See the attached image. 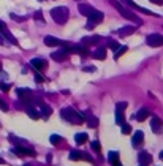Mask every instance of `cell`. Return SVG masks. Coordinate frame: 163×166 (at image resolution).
Masks as SVG:
<instances>
[{"mask_svg":"<svg viewBox=\"0 0 163 166\" xmlns=\"http://www.w3.org/2000/svg\"><path fill=\"white\" fill-rule=\"evenodd\" d=\"M108 48H111L113 51H116L117 48H119V44H117L116 41H113V40H109V41H108Z\"/></svg>","mask_w":163,"mask_h":166,"instance_id":"obj_33","label":"cell"},{"mask_svg":"<svg viewBox=\"0 0 163 166\" xmlns=\"http://www.w3.org/2000/svg\"><path fill=\"white\" fill-rule=\"evenodd\" d=\"M147 116H149V111L146 108H143V109H139L138 113L133 116V119H135V120H138V122H144L147 119Z\"/></svg>","mask_w":163,"mask_h":166,"instance_id":"obj_16","label":"cell"},{"mask_svg":"<svg viewBox=\"0 0 163 166\" xmlns=\"http://www.w3.org/2000/svg\"><path fill=\"white\" fill-rule=\"evenodd\" d=\"M78 2H79V0H78Z\"/></svg>","mask_w":163,"mask_h":166,"instance_id":"obj_46","label":"cell"},{"mask_svg":"<svg viewBox=\"0 0 163 166\" xmlns=\"http://www.w3.org/2000/svg\"><path fill=\"white\" fill-rule=\"evenodd\" d=\"M0 109H2V111H8V106L5 105L3 100H0Z\"/></svg>","mask_w":163,"mask_h":166,"instance_id":"obj_36","label":"cell"},{"mask_svg":"<svg viewBox=\"0 0 163 166\" xmlns=\"http://www.w3.org/2000/svg\"><path fill=\"white\" fill-rule=\"evenodd\" d=\"M51 114H52V109H51L49 106H46V105H41V116H43L44 119H48Z\"/></svg>","mask_w":163,"mask_h":166,"instance_id":"obj_26","label":"cell"},{"mask_svg":"<svg viewBox=\"0 0 163 166\" xmlns=\"http://www.w3.org/2000/svg\"><path fill=\"white\" fill-rule=\"evenodd\" d=\"M92 57L97 59V60H105V59H106V49H105V48H98V49H95L94 54H92Z\"/></svg>","mask_w":163,"mask_h":166,"instance_id":"obj_19","label":"cell"},{"mask_svg":"<svg viewBox=\"0 0 163 166\" xmlns=\"http://www.w3.org/2000/svg\"><path fill=\"white\" fill-rule=\"evenodd\" d=\"M87 19H89V22H87V25H86V27H87L89 30H92L97 24L103 22V19H105V14H103L102 11H98V10H94L92 13H90V14L87 16Z\"/></svg>","mask_w":163,"mask_h":166,"instance_id":"obj_4","label":"cell"},{"mask_svg":"<svg viewBox=\"0 0 163 166\" xmlns=\"http://www.w3.org/2000/svg\"><path fill=\"white\" fill-rule=\"evenodd\" d=\"M68 158L70 160H73V161H78V160H87L90 163H94V158L90 155H87L86 152H81V150H71L70 155H68Z\"/></svg>","mask_w":163,"mask_h":166,"instance_id":"obj_7","label":"cell"},{"mask_svg":"<svg viewBox=\"0 0 163 166\" xmlns=\"http://www.w3.org/2000/svg\"><path fill=\"white\" fill-rule=\"evenodd\" d=\"M35 78H37V81H38V82H43V81H44V78L40 75V73H35Z\"/></svg>","mask_w":163,"mask_h":166,"instance_id":"obj_37","label":"cell"},{"mask_svg":"<svg viewBox=\"0 0 163 166\" xmlns=\"http://www.w3.org/2000/svg\"><path fill=\"white\" fill-rule=\"evenodd\" d=\"M139 166H146V164H139Z\"/></svg>","mask_w":163,"mask_h":166,"instance_id":"obj_44","label":"cell"},{"mask_svg":"<svg viewBox=\"0 0 163 166\" xmlns=\"http://www.w3.org/2000/svg\"><path fill=\"white\" fill-rule=\"evenodd\" d=\"M40 2H44V0H40Z\"/></svg>","mask_w":163,"mask_h":166,"instance_id":"obj_45","label":"cell"},{"mask_svg":"<svg viewBox=\"0 0 163 166\" xmlns=\"http://www.w3.org/2000/svg\"><path fill=\"white\" fill-rule=\"evenodd\" d=\"M33 19H37V21H40V22H44V17H43V13L41 11H37L33 14Z\"/></svg>","mask_w":163,"mask_h":166,"instance_id":"obj_32","label":"cell"},{"mask_svg":"<svg viewBox=\"0 0 163 166\" xmlns=\"http://www.w3.org/2000/svg\"><path fill=\"white\" fill-rule=\"evenodd\" d=\"M51 16H52V19L56 21L57 24H65L68 21V8L67 6H56V8H52L51 10Z\"/></svg>","mask_w":163,"mask_h":166,"instance_id":"obj_3","label":"cell"},{"mask_svg":"<svg viewBox=\"0 0 163 166\" xmlns=\"http://www.w3.org/2000/svg\"><path fill=\"white\" fill-rule=\"evenodd\" d=\"M143 141H144V133L141 130H138L132 138V144H133V147H139L143 144Z\"/></svg>","mask_w":163,"mask_h":166,"instance_id":"obj_11","label":"cell"},{"mask_svg":"<svg viewBox=\"0 0 163 166\" xmlns=\"http://www.w3.org/2000/svg\"><path fill=\"white\" fill-rule=\"evenodd\" d=\"M65 49L68 54H79V55H86L87 54V46L86 44H73V46H65Z\"/></svg>","mask_w":163,"mask_h":166,"instance_id":"obj_6","label":"cell"},{"mask_svg":"<svg viewBox=\"0 0 163 166\" xmlns=\"http://www.w3.org/2000/svg\"><path fill=\"white\" fill-rule=\"evenodd\" d=\"M127 51H128V48H127V46H125V44H124V46H119V48H117V49H116V52H114V59L117 60V59H119V57H120V55H124V54H125Z\"/></svg>","mask_w":163,"mask_h":166,"instance_id":"obj_25","label":"cell"},{"mask_svg":"<svg viewBox=\"0 0 163 166\" xmlns=\"http://www.w3.org/2000/svg\"><path fill=\"white\" fill-rule=\"evenodd\" d=\"M150 127H152V131H154V133H160V131H161V127H163L161 119L152 117V119H150Z\"/></svg>","mask_w":163,"mask_h":166,"instance_id":"obj_10","label":"cell"},{"mask_svg":"<svg viewBox=\"0 0 163 166\" xmlns=\"http://www.w3.org/2000/svg\"><path fill=\"white\" fill-rule=\"evenodd\" d=\"M16 155L19 157H24V155H29V157H37V153H35V150L32 149H25V147H16V149L13 150Z\"/></svg>","mask_w":163,"mask_h":166,"instance_id":"obj_12","label":"cell"},{"mask_svg":"<svg viewBox=\"0 0 163 166\" xmlns=\"http://www.w3.org/2000/svg\"><path fill=\"white\" fill-rule=\"evenodd\" d=\"M135 30H136V27H133V25H125V27H122V29L117 32V33H119L120 36H128V35H133Z\"/></svg>","mask_w":163,"mask_h":166,"instance_id":"obj_18","label":"cell"},{"mask_svg":"<svg viewBox=\"0 0 163 166\" xmlns=\"http://www.w3.org/2000/svg\"><path fill=\"white\" fill-rule=\"evenodd\" d=\"M49 139H51V144H52V146H59V144L62 142V138H60L59 135H52Z\"/></svg>","mask_w":163,"mask_h":166,"instance_id":"obj_28","label":"cell"},{"mask_svg":"<svg viewBox=\"0 0 163 166\" xmlns=\"http://www.w3.org/2000/svg\"><path fill=\"white\" fill-rule=\"evenodd\" d=\"M87 124H89L90 128H95L98 125V120H97L95 117H92V116H87Z\"/></svg>","mask_w":163,"mask_h":166,"instance_id":"obj_29","label":"cell"},{"mask_svg":"<svg viewBox=\"0 0 163 166\" xmlns=\"http://www.w3.org/2000/svg\"><path fill=\"white\" fill-rule=\"evenodd\" d=\"M60 116H62L63 120H67L70 124H75V125H79V124L84 122V116H81L73 108H63L60 111Z\"/></svg>","mask_w":163,"mask_h":166,"instance_id":"obj_1","label":"cell"},{"mask_svg":"<svg viewBox=\"0 0 163 166\" xmlns=\"http://www.w3.org/2000/svg\"><path fill=\"white\" fill-rule=\"evenodd\" d=\"M27 113H29V116H30V119H35V120H37V119H40V113H38V111L37 109H33V108H30L29 111H27Z\"/></svg>","mask_w":163,"mask_h":166,"instance_id":"obj_27","label":"cell"},{"mask_svg":"<svg viewBox=\"0 0 163 166\" xmlns=\"http://www.w3.org/2000/svg\"><path fill=\"white\" fill-rule=\"evenodd\" d=\"M138 160H139V164H149L152 161V157L147 153V152H141L138 155Z\"/></svg>","mask_w":163,"mask_h":166,"instance_id":"obj_20","label":"cell"},{"mask_svg":"<svg viewBox=\"0 0 163 166\" xmlns=\"http://www.w3.org/2000/svg\"><path fill=\"white\" fill-rule=\"evenodd\" d=\"M146 43L150 46V48H160V46H163V35H160V33L147 35Z\"/></svg>","mask_w":163,"mask_h":166,"instance_id":"obj_5","label":"cell"},{"mask_svg":"<svg viewBox=\"0 0 163 166\" xmlns=\"http://www.w3.org/2000/svg\"><path fill=\"white\" fill-rule=\"evenodd\" d=\"M10 16L13 17V19H14V21H19V22H22V21H25V17H24V16H22V17H19V16H16V14H10Z\"/></svg>","mask_w":163,"mask_h":166,"instance_id":"obj_35","label":"cell"},{"mask_svg":"<svg viewBox=\"0 0 163 166\" xmlns=\"http://www.w3.org/2000/svg\"><path fill=\"white\" fill-rule=\"evenodd\" d=\"M120 127H122V128H120V131H122L124 135H128V133H132V127H130L128 124H122Z\"/></svg>","mask_w":163,"mask_h":166,"instance_id":"obj_30","label":"cell"},{"mask_svg":"<svg viewBox=\"0 0 163 166\" xmlns=\"http://www.w3.org/2000/svg\"><path fill=\"white\" fill-rule=\"evenodd\" d=\"M109 2L114 5V8L117 11H119V14L120 16H124L125 19H128V21H132V22H135L136 25H141L143 24V21H141V17H138L136 14H135L133 11H130V10H127V8L122 5V3H119L117 0H109Z\"/></svg>","mask_w":163,"mask_h":166,"instance_id":"obj_2","label":"cell"},{"mask_svg":"<svg viewBox=\"0 0 163 166\" xmlns=\"http://www.w3.org/2000/svg\"><path fill=\"white\" fill-rule=\"evenodd\" d=\"M25 166H32V164H25Z\"/></svg>","mask_w":163,"mask_h":166,"instance_id":"obj_43","label":"cell"},{"mask_svg":"<svg viewBox=\"0 0 163 166\" xmlns=\"http://www.w3.org/2000/svg\"><path fill=\"white\" fill-rule=\"evenodd\" d=\"M0 89H2L3 92H8V90H10V86L5 84V82H0Z\"/></svg>","mask_w":163,"mask_h":166,"instance_id":"obj_34","label":"cell"},{"mask_svg":"<svg viewBox=\"0 0 163 166\" xmlns=\"http://www.w3.org/2000/svg\"><path fill=\"white\" fill-rule=\"evenodd\" d=\"M124 3H127L130 8H133V10H136V11H141V13H144V14H150V16H158V14H155V13H152V11H149V10H146V8H143V6H139V5H136L133 2V0H122Z\"/></svg>","mask_w":163,"mask_h":166,"instance_id":"obj_9","label":"cell"},{"mask_svg":"<svg viewBox=\"0 0 163 166\" xmlns=\"http://www.w3.org/2000/svg\"><path fill=\"white\" fill-rule=\"evenodd\" d=\"M44 44H46V46H52V48H54V46H60V44H63L59 38H56V36H51V35H48V36H44Z\"/></svg>","mask_w":163,"mask_h":166,"instance_id":"obj_15","label":"cell"},{"mask_svg":"<svg viewBox=\"0 0 163 166\" xmlns=\"http://www.w3.org/2000/svg\"><path fill=\"white\" fill-rule=\"evenodd\" d=\"M149 2L155 3V5H163V0H149Z\"/></svg>","mask_w":163,"mask_h":166,"instance_id":"obj_38","label":"cell"},{"mask_svg":"<svg viewBox=\"0 0 163 166\" xmlns=\"http://www.w3.org/2000/svg\"><path fill=\"white\" fill-rule=\"evenodd\" d=\"M30 65L35 68V71H41V70L46 68V62H44L43 59H32Z\"/></svg>","mask_w":163,"mask_h":166,"instance_id":"obj_13","label":"cell"},{"mask_svg":"<svg viewBox=\"0 0 163 166\" xmlns=\"http://www.w3.org/2000/svg\"><path fill=\"white\" fill-rule=\"evenodd\" d=\"M158 157H160V160H163V150L160 152V155H158Z\"/></svg>","mask_w":163,"mask_h":166,"instance_id":"obj_40","label":"cell"},{"mask_svg":"<svg viewBox=\"0 0 163 166\" xmlns=\"http://www.w3.org/2000/svg\"><path fill=\"white\" fill-rule=\"evenodd\" d=\"M3 163H5V160H3V158H0V164H3Z\"/></svg>","mask_w":163,"mask_h":166,"instance_id":"obj_41","label":"cell"},{"mask_svg":"<svg viewBox=\"0 0 163 166\" xmlns=\"http://www.w3.org/2000/svg\"><path fill=\"white\" fill-rule=\"evenodd\" d=\"M0 70H2V63H0Z\"/></svg>","mask_w":163,"mask_h":166,"instance_id":"obj_42","label":"cell"},{"mask_svg":"<svg viewBox=\"0 0 163 166\" xmlns=\"http://www.w3.org/2000/svg\"><path fill=\"white\" fill-rule=\"evenodd\" d=\"M83 70H84V71H94V70H95V68H94V67H87V68H86V67H84V68H83Z\"/></svg>","mask_w":163,"mask_h":166,"instance_id":"obj_39","label":"cell"},{"mask_svg":"<svg viewBox=\"0 0 163 166\" xmlns=\"http://www.w3.org/2000/svg\"><path fill=\"white\" fill-rule=\"evenodd\" d=\"M108 160H109L111 166H122V163L119 160V153H117V152H109V155H108Z\"/></svg>","mask_w":163,"mask_h":166,"instance_id":"obj_17","label":"cell"},{"mask_svg":"<svg viewBox=\"0 0 163 166\" xmlns=\"http://www.w3.org/2000/svg\"><path fill=\"white\" fill-rule=\"evenodd\" d=\"M16 94H17V97H19L22 101H25V103H30V101H33L32 90H29V89H17Z\"/></svg>","mask_w":163,"mask_h":166,"instance_id":"obj_8","label":"cell"},{"mask_svg":"<svg viewBox=\"0 0 163 166\" xmlns=\"http://www.w3.org/2000/svg\"><path fill=\"white\" fill-rule=\"evenodd\" d=\"M98 41H100V36H98V35H95V36H86V38H83V44H86V46L97 44Z\"/></svg>","mask_w":163,"mask_h":166,"instance_id":"obj_21","label":"cell"},{"mask_svg":"<svg viewBox=\"0 0 163 166\" xmlns=\"http://www.w3.org/2000/svg\"><path fill=\"white\" fill-rule=\"evenodd\" d=\"M87 139H89L87 133H78V135L75 136V141H76V144H84Z\"/></svg>","mask_w":163,"mask_h":166,"instance_id":"obj_24","label":"cell"},{"mask_svg":"<svg viewBox=\"0 0 163 166\" xmlns=\"http://www.w3.org/2000/svg\"><path fill=\"white\" fill-rule=\"evenodd\" d=\"M90 147H92V150H95V152H100V149H102L98 141H92V142H90Z\"/></svg>","mask_w":163,"mask_h":166,"instance_id":"obj_31","label":"cell"},{"mask_svg":"<svg viewBox=\"0 0 163 166\" xmlns=\"http://www.w3.org/2000/svg\"><path fill=\"white\" fill-rule=\"evenodd\" d=\"M92 11H94V8L90 6V5H84V3L79 5V13L83 14V16H89Z\"/></svg>","mask_w":163,"mask_h":166,"instance_id":"obj_22","label":"cell"},{"mask_svg":"<svg viewBox=\"0 0 163 166\" xmlns=\"http://www.w3.org/2000/svg\"><path fill=\"white\" fill-rule=\"evenodd\" d=\"M67 55H68V52H67L65 49H60V51L52 52V54H51V57L56 60V62H63V60L67 59Z\"/></svg>","mask_w":163,"mask_h":166,"instance_id":"obj_14","label":"cell"},{"mask_svg":"<svg viewBox=\"0 0 163 166\" xmlns=\"http://www.w3.org/2000/svg\"><path fill=\"white\" fill-rule=\"evenodd\" d=\"M124 111L125 109H120V108H116V122L122 125L124 124Z\"/></svg>","mask_w":163,"mask_h":166,"instance_id":"obj_23","label":"cell"}]
</instances>
